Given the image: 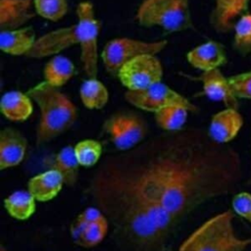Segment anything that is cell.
<instances>
[{
	"label": "cell",
	"mask_w": 251,
	"mask_h": 251,
	"mask_svg": "<svg viewBox=\"0 0 251 251\" xmlns=\"http://www.w3.org/2000/svg\"><path fill=\"white\" fill-rule=\"evenodd\" d=\"M103 130L109 134L115 147L127 151L137 146L146 136V121L131 111L118 112L112 115L103 125Z\"/></svg>",
	"instance_id": "8992f818"
},
{
	"label": "cell",
	"mask_w": 251,
	"mask_h": 251,
	"mask_svg": "<svg viewBox=\"0 0 251 251\" xmlns=\"http://www.w3.org/2000/svg\"><path fill=\"white\" fill-rule=\"evenodd\" d=\"M1 112L10 121H25L32 113L30 97L20 91H9L1 98Z\"/></svg>",
	"instance_id": "44dd1931"
},
{
	"label": "cell",
	"mask_w": 251,
	"mask_h": 251,
	"mask_svg": "<svg viewBox=\"0 0 251 251\" xmlns=\"http://www.w3.org/2000/svg\"><path fill=\"white\" fill-rule=\"evenodd\" d=\"M250 0H216L210 15L212 27L220 33L233 29L241 16L246 14Z\"/></svg>",
	"instance_id": "7c38bea8"
},
{
	"label": "cell",
	"mask_w": 251,
	"mask_h": 251,
	"mask_svg": "<svg viewBox=\"0 0 251 251\" xmlns=\"http://www.w3.org/2000/svg\"><path fill=\"white\" fill-rule=\"evenodd\" d=\"M26 94L37 103L41 112L36 129L37 145L49 142L75 124L76 108L57 87L44 81L28 89Z\"/></svg>",
	"instance_id": "3957f363"
},
{
	"label": "cell",
	"mask_w": 251,
	"mask_h": 251,
	"mask_svg": "<svg viewBox=\"0 0 251 251\" xmlns=\"http://www.w3.org/2000/svg\"><path fill=\"white\" fill-rule=\"evenodd\" d=\"M35 12L50 21H58L63 18L68 11L67 0H34Z\"/></svg>",
	"instance_id": "83f0119b"
},
{
	"label": "cell",
	"mask_w": 251,
	"mask_h": 251,
	"mask_svg": "<svg viewBox=\"0 0 251 251\" xmlns=\"http://www.w3.org/2000/svg\"><path fill=\"white\" fill-rule=\"evenodd\" d=\"M87 194L110 223L121 251H166L178 227L158 205L97 169L89 179Z\"/></svg>",
	"instance_id": "7a4b0ae2"
},
{
	"label": "cell",
	"mask_w": 251,
	"mask_h": 251,
	"mask_svg": "<svg viewBox=\"0 0 251 251\" xmlns=\"http://www.w3.org/2000/svg\"><path fill=\"white\" fill-rule=\"evenodd\" d=\"M187 61L203 72L216 70L226 63V48L220 42L208 41L193 48L187 54Z\"/></svg>",
	"instance_id": "2e32d148"
},
{
	"label": "cell",
	"mask_w": 251,
	"mask_h": 251,
	"mask_svg": "<svg viewBox=\"0 0 251 251\" xmlns=\"http://www.w3.org/2000/svg\"><path fill=\"white\" fill-rule=\"evenodd\" d=\"M136 20L142 26H160L168 31H181L192 25L188 0H145Z\"/></svg>",
	"instance_id": "5b68a950"
},
{
	"label": "cell",
	"mask_w": 251,
	"mask_h": 251,
	"mask_svg": "<svg viewBox=\"0 0 251 251\" xmlns=\"http://www.w3.org/2000/svg\"><path fill=\"white\" fill-rule=\"evenodd\" d=\"M80 98L88 109H101L108 102V90L96 78H88L80 86Z\"/></svg>",
	"instance_id": "cb8c5ba5"
},
{
	"label": "cell",
	"mask_w": 251,
	"mask_h": 251,
	"mask_svg": "<svg viewBox=\"0 0 251 251\" xmlns=\"http://www.w3.org/2000/svg\"><path fill=\"white\" fill-rule=\"evenodd\" d=\"M232 211L239 217L251 223V194L239 192L235 194L231 201Z\"/></svg>",
	"instance_id": "4dcf8cb0"
},
{
	"label": "cell",
	"mask_w": 251,
	"mask_h": 251,
	"mask_svg": "<svg viewBox=\"0 0 251 251\" xmlns=\"http://www.w3.org/2000/svg\"><path fill=\"white\" fill-rule=\"evenodd\" d=\"M76 24L78 44L81 50V62L88 78H96L97 75V39L100 30V23L94 16L92 4L88 1L81 2L77 6Z\"/></svg>",
	"instance_id": "52a82bcc"
},
{
	"label": "cell",
	"mask_w": 251,
	"mask_h": 251,
	"mask_svg": "<svg viewBox=\"0 0 251 251\" xmlns=\"http://www.w3.org/2000/svg\"><path fill=\"white\" fill-rule=\"evenodd\" d=\"M88 224L79 220L78 218H76L74 223L71 225V228H70V232H71V237L72 239L77 244L78 241L80 240V238L82 237V235L84 234L85 230L88 227Z\"/></svg>",
	"instance_id": "d6a6232c"
},
{
	"label": "cell",
	"mask_w": 251,
	"mask_h": 251,
	"mask_svg": "<svg viewBox=\"0 0 251 251\" xmlns=\"http://www.w3.org/2000/svg\"><path fill=\"white\" fill-rule=\"evenodd\" d=\"M75 154L79 166L89 168L99 161L102 154V145L96 140L85 139L75 146Z\"/></svg>",
	"instance_id": "4316f807"
},
{
	"label": "cell",
	"mask_w": 251,
	"mask_h": 251,
	"mask_svg": "<svg viewBox=\"0 0 251 251\" xmlns=\"http://www.w3.org/2000/svg\"><path fill=\"white\" fill-rule=\"evenodd\" d=\"M108 229H109L108 220L105 222L89 225L77 244L86 248L96 246L101 241H103V239L106 237Z\"/></svg>",
	"instance_id": "f1b7e54d"
},
{
	"label": "cell",
	"mask_w": 251,
	"mask_h": 251,
	"mask_svg": "<svg viewBox=\"0 0 251 251\" xmlns=\"http://www.w3.org/2000/svg\"><path fill=\"white\" fill-rule=\"evenodd\" d=\"M125 98L134 107L148 112L156 113L171 105H180L188 111H196L195 106L186 98L162 82H157L144 89L127 90L125 93Z\"/></svg>",
	"instance_id": "9c48e42d"
},
{
	"label": "cell",
	"mask_w": 251,
	"mask_h": 251,
	"mask_svg": "<svg viewBox=\"0 0 251 251\" xmlns=\"http://www.w3.org/2000/svg\"><path fill=\"white\" fill-rule=\"evenodd\" d=\"M199 79L203 83L204 93L208 98L213 101L223 102L226 108H238V99L231 90L228 78L222 74L220 69L203 72Z\"/></svg>",
	"instance_id": "5bb4252c"
},
{
	"label": "cell",
	"mask_w": 251,
	"mask_h": 251,
	"mask_svg": "<svg viewBox=\"0 0 251 251\" xmlns=\"http://www.w3.org/2000/svg\"><path fill=\"white\" fill-rule=\"evenodd\" d=\"M118 76L128 90L144 89L161 82L162 65L154 55H142L126 63L120 70Z\"/></svg>",
	"instance_id": "30bf717a"
},
{
	"label": "cell",
	"mask_w": 251,
	"mask_h": 251,
	"mask_svg": "<svg viewBox=\"0 0 251 251\" xmlns=\"http://www.w3.org/2000/svg\"><path fill=\"white\" fill-rule=\"evenodd\" d=\"M27 142L17 129L7 127L0 132V170L19 165L25 154Z\"/></svg>",
	"instance_id": "9a60e30c"
},
{
	"label": "cell",
	"mask_w": 251,
	"mask_h": 251,
	"mask_svg": "<svg viewBox=\"0 0 251 251\" xmlns=\"http://www.w3.org/2000/svg\"><path fill=\"white\" fill-rule=\"evenodd\" d=\"M74 74V64L64 56H55L46 63L44 68L45 81L57 88L68 82Z\"/></svg>",
	"instance_id": "603a6c76"
},
{
	"label": "cell",
	"mask_w": 251,
	"mask_h": 251,
	"mask_svg": "<svg viewBox=\"0 0 251 251\" xmlns=\"http://www.w3.org/2000/svg\"><path fill=\"white\" fill-rule=\"evenodd\" d=\"M242 126L243 119L237 109L226 108L213 116L208 134L217 143L226 144L238 134Z\"/></svg>",
	"instance_id": "4fadbf2b"
},
{
	"label": "cell",
	"mask_w": 251,
	"mask_h": 251,
	"mask_svg": "<svg viewBox=\"0 0 251 251\" xmlns=\"http://www.w3.org/2000/svg\"><path fill=\"white\" fill-rule=\"evenodd\" d=\"M234 213H219L198 226L177 251H247L251 237H239L233 226Z\"/></svg>",
	"instance_id": "277c9868"
},
{
	"label": "cell",
	"mask_w": 251,
	"mask_h": 251,
	"mask_svg": "<svg viewBox=\"0 0 251 251\" xmlns=\"http://www.w3.org/2000/svg\"><path fill=\"white\" fill-rule=\"evenodd\" d=\"M187 112L183 106L171 105L155 113V121L165 130L176 131L182 128L187 119Z\"/></svg>",
	"instance_id": "d4e9b609"
},
{
	"label": "cell",
	"mask_w": 251,
	"mask_h": 251,
	"mask_svg": "<svg viewBox=\"0 0 251 251\" xmlns=\"http://www.w3.org/2000/svg\"><path fill=\"white\" fill-rule=\"evenodd\" d=\"M166 45V40L145 42L129 38H117L106 44L101 56L108 73L118 75L120 70L129 61L142 55H155Z\"/></svg>",
	"instance_id": "ba28073f"
},
{
	"label": "cell",
	"mask_w": 251,
	"mask_h": 251,
	"mask_svg": "<svg viewBox=\"0 0 251 251\" xmlns=\"http://www.w3.org/2000/svg\"><path fill=\"white\" fill-rule=\"evenodd\" d=\"M64 184L62 176L54 170H48L28 180L29 193L35 200L46 202L55 198Z\"/></svg>",
	"instance_id": "ac0fdd59"
},
{
	"label": "cell",
	"mask_w": 251,
	"mask_h": 251,
	"mask_svg": "<svg viewBox=\"0 0 251 251\" xmlns=\"http://www.w3.org/2000/svg\"><path fill=\"white\" fill-rule=\"evenodd\" d=\"M47 166L50 170L57 171L68 186H74L77 181L79 164L75 154V147L69 145L61 149L48 160Z\"/></svg>",
	"instance_id": "ffe728a7"
},
{
	"label": "cell",
	"mask_w": 251,
	"mask_h": 251,
	"mask_svg": "<svg viewBox=\"0 0 251 251\" xmlns=\"http://www.w3.org/2000/svg\"><path fill=\"white\" fill-rule=\"evenodd\" d=\"M4 207L11 217L19 221H25L34 214L35 199L28 190H18L4 200Z\"/></svg>",
	"instance_id": "7402d4cb"
},
{
	"label": "cell",
	"mask_w": 251,
	"mask_h": 251,
	"mask_svg": "<svg viewBox=\"0 0 251 251\" xmlns=\"http://www.w3.org/2000/svg\"><path fill=\"white\" fill-rule=\"evenodd\" d=\"M78 44L76 25L51 31L35 40L31 49L25 54L31 58H43Z\"/></svg>",
	"instance_id": "8fae6325"
},
{
	"label": "cell",
	"mask_w": 251,
	"mask_h": 251,
	"mask_svg": "<svg viewBox=\"0 0 251 251\" xmlns=\"http://www.w3.org/2000/svg\"><path fill=\"white\" fill-rule=\"evenodd\" d=\"M35 16L32 0H1L0 28L4 30L19 29Z\"/></svg>",
	"instance_id": "e0dca14e"
},
{
	"label": "cell",
	"mask_w": 251,
	"mask_h": 251,
	"mask_svg": "<svg viewBox=\"0 0 251 251\" xmlns=\"http://www.w3.org/2000/svg\"><path fill=\"white\" fill-rule=\"evenodd\" d=\"M249 183L251 184V177H250V179H249Z\"/></svg>",
	"instance_id": "e575fe53"
},
{
	"label": "cell",
	"mask_w": 251,
	"mask_h": 251,
	"mask_svg": "<svg viewBox=\"0 0 251 251\" xmlns=\"http://www.w3.org/2000/svg\"><path fill=\"white\" fill-rule=\"evenodd\" d=\"M97 170L133 187L177 226L202 204L233 192L242 178L239 154L195 128L170 131L108 156Z\"/></svg>",
	"instance_id": "6da1fadb"
},
{
	"label": "cell",
	"mask_w": 251,
	"mask_h": 251,
	"mask_svg": "<svg viewBox=\"0 0 251 251\" xmlns=\"http://www.w3.org/2000/svg\"><path fill=\"white\" fill-rule=\"evenodd\" d=\"M233 49L241 56L251 54V14L246 13L239 18L233 27Z\"/></svg>",
	"instance_id": "484cf974"
},
{
	"label": "cell",
	"mask_w": 251,
	"mask_h": 251,
	"mask_svg": "<svg viewBox=\"0 0 251 251\" xmlns=\"http://www.w3.org/2000/svg\"><path fill=\"white\" fill-rule=\"evenodd\" d=\"M35 42V32L32 27L4 30L0 33V48L11 55H25Z\"/></svg>",
	"instance_id": "d6986e66"
},
{
	"label": "cell",
	"mask_w": 251,
	"mask_h": 251,
	"mask_svg": "<svg viewBox=\"0 0 251 251\" xmlns=\"http://www.w3.org/2000/svg\"><path fill=\"white\" fill-rule=\"evenodd\" d=\"M76 218H78L79 220L87 223L88 225H92V224L107 221V218L105 217V215L97 207H88V208H86Z\"/></svg>",
	"instance_id": "1f68e13d"
},
{
	"label": "cell",
	"mask_w": 251,
	"mask_h": 251,
	"mask_svg": "<svg viewBox=\"0 0 251 251\" xmlns=\"http://www.w3.org/2000/svg\"><path fill=\"white\" fill-rule=\"evenodd\" d=\"M227 78L231 90L237 99L251 100V71L237 74Z\"/></svg>",
	"instance_id": "f546056e"
},
{
	"label": "cell",
	"mask_w": 251,
	"mask_h": 251,
	"mask_svg": "<svg viewBox=\"0 0 251 251\" xmlns=\"http://www.w3.org/2000/svg\"><path fill=\"white\" fill-rule=\"evenodd\" d=\"M0 251H8V250L4 247V245L1 244V245H0Z\"/></svg>",
	"instance_id": "836d02e7"
}]
</instances>
